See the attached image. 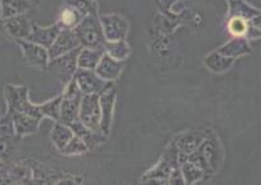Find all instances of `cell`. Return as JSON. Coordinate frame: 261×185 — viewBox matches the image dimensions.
Here are the masks:
<instances>
[{"mask_svg": "<svg viewBox=\"0 0 261 185\" xmlns=\"http://www.w3.org/2000/svg\"><path fill=\"white\" fill-rule=\"evenodd\" d=\"M74 32L82 47L104 51L107 40L104 37L100 18H98L96 14L85 15L82 22L74 28Z\"/></svg>", "mask_w": 261, "mask_h": 185, "instance_id": "obj_1", "label": "cell"}, {"mask_svg": "<svg viewBox=\"0 0 261 185\" xmlns=\"http://www.w3.org/2000/svg\"><path fill=\"white\" fill-rule=\"evenodd\" d=\"M84 94L82 93L80 88L77 87L76 80L72 77L65 89L62 95L61 103H60V121L62 123L70 126L74 122L79 121L80 103Z\"/></svg>", "mask_w": 261, "mask_h": 185, "instance_id": "obj_2", "label": "cell"}, {"mask_svg": "<svg viewBox=\"0 0 261 185\" xmlns=\"http://www.w3.org/2000/svg\"><path fill=\"white\" fill-rule=\"evenodd\" d=\"M82 48L83 47L80 46L72 51L67 52V54L49 60L48 65H47V70L49 71V74L54 75L62 84H69V82L74 77L75 72L79 67L77 66V57H79Z\"/></svg>", "mask_w": 261, "mask_h": 185, "instance_id": "obj_3", "label": "cell"}, {"mask_svg": "<svg viewBox=\"0 0 261 185\" xmlns=\"http://www.w3.org/2000/svg\"><path fill=\"white\" fill-rule=\"evenodd\" d=\"M79 121L89 129L101 134V112L99 104V94H84L80 103Z\"/></svg>", "mask_w": 261, "mask_h": 185, "instance_id": "obj_4", "label": "cell"}, {"mask_svg": "<svg viewBox=\"0 0 261 185\" xmlns=\"http://www.w3.org/2000/svg\"><path fill=\"white\" fill-rule=\"evenodd\" d=\"M179 165V151L175 143L170 146V147L166 150V152L164 153L163 158L160 160V163L152 169V170L148 171L145 176H143L142 181L151 180V179H155V180H165L169 184V176L173 173L175 168H177Z\"/></svg>", "mask_w": 261, "mask_h": 185, "instance_id": "obj_5", "label": "cell"}, {"mask_svg": "<svg viewBox=\"0 0 261 185\" xmlns=\"http://www.w3.org/2000/svg\"><path fill=\"white\" fill-rule=\"evenodd\" d=\"M117 92L113 84H109L106 89L99 94V104H100V112H101V121H100V128L101 134L104 136H108L111 134L112 121H113V111L114 105H116Z\"/></svg>", "mask_w": 261, "mask_h": 185, "instance_id": "obj_6", "label": "cell"}, {"mask_svg": "<svg viewBox=\"0 0 261 185\" xmlns=\"http://www.w3.org/2000/svg\"><path fill=\"white\" fill-rule=\"evenodd\" d=\"M74 79L76 80L77 87L80 88L83 94H100L112 83L99 77L95 70L82 69V67H77Z\"/></svg>", "mask_w": 261, "mask_h": 185, "instance_id": "obj_7", "label": "cell"}, {"mask_svg": "<svg viewBox=\"0 0 261 185\" xmlns=\"http://www.w3.org/2000/svg\"><path fill=\"white\" fill-rule=\"evenodd\" d=\"M101 28L107 41L126 40L128 35V23L118 14H108L100 17Z\"/></svg>", "mask_w": 261, "mask_h": 185, "instance_id": "obj_8", "label": "cell"}, {"mask_svg": "<svg viewBox=\"0 0 261 185\" xmlns=\"http://www.w3.org/2000/svg\"><path fill=\"white\" fill-rule=\"evenodd\" d=\"M17 42L19 43L20 48H22L23 57H24L25 62L30 66L47 69V65L49 62L48 49L44 48L43 46L38 45V43L31 42V41L27 40H19Z\"/></svg>", "mask_w": 261, "mask_h": 185, "instance_id": "obj_9", "label": "cell"}, {"mask_svg": "<svg viewBox=\"0 0 261 185\" xmlns=\"http://www.w3.org/2000/svg\"><path fill=\"white\" fill-rule=\"evenodd\" d=\"M77 47H80V42L77 40L76 35H75L74 30L62 28L60 31L59 36L56 37V40H55V42L48 48L49 60L67 54V52L72 51V49L77 48Z\"/></svg>", "mask_w": 261, "mask_h": 185, "instance_id": "obj_10", "label": "cell"}, {"mask_svg": "<svg viewBox=\"0 0 261 185\" xmlns=\"http://www.w3.org/2000/svg\"><path fill=\"white\" fill-rule=\"evenodd\" d=\"M61 30L62 25L60 23H56V24L51 25V27H40L36 23H32V30H31L27 41L38 43V45L43 46L44 48L48 49L52 46V43L55 42V40H56Z\"/></svg>", "mask_w": 261, "mask_h": 185, "instance_id": "obj_11", "label": "cell"}, {"mask_svg": "<svg viewBox=\"0 0 261 185\" xmlns=\"http://www.w3.org/2000/svg\"><path fill=\"white\" fill-rule=\"evenodd\" d=\"M10 114H12L13 123H14L15 134L19 139L37 132L41 121H42V119L37 118L30 113H24V112H14V113Z\"/></svg>", "mask_w": 261, "mask_h": 185, "instance_id": "obj_12", "label": "cell"}, {"mask_svg": "<svg viewBox=\"0 0 261 185\" xmlns=\"http://www.w3.org/2000/svg\"><path fill=\"white\" fill-rule=\"evenodd\" d=\"M3 20H4V30L7 31L9 37L15 41L27 40L32 30V23L24 15H15V17Z\"/></svg>", "mask_w": 261, "mask_h": 185, "instance_id": "obj_13", "label": "cell"}, {"mask_svg": "<svg viewBox=\"0 0 261 185\" xmlns=\"http://www.w3.org/2000/svg\"><path fill=\"white\" fill-rule=\"evenodd\" d=\"M122 71V61L113 59L107 52H104L99 61L98 66L95 67V72L99 77L106 82H114L119 77Z\"/></svg>", "mask_w": 261, "mask_h": 185, "instance_id": "obj_14", "label": "cell"}, {"mask_svg": "<svg viewBox=\"0 0 261 185\" xmlns=\"http://www.w3.org/2000/svg\"><path fill=\"white\" fill-rule=\"evenodd\" d=\"M203 140H204V135L199 132H190V134L182 135L176 140L175 145L179 151V165L199 147Z\"/></svg>", "mask_w": 261, "mask_h": 185, "instance_id": "obj_15", "label": "cell"}, {"mask_svg": "<svg viewBox=\"0 0 261 185\" xmlns=\"http://www.w3.org/2000/svg\"><path fill=\"white\" fill-rule=\"evenodd\" d=\"M70 128L74 131V135L79 136L80 139L87 143L89 150L93 147H95L96 145H100L101 142H104L106 137H104L103 134H96V132L89 129L87 126L82 123L80 121L74 122V123L70 124Z\"/></svg>", "mask_w": 261, "mask_h": 185, "instance_id": "obj_16", "label": "cell"}, {"mask_svg": "<svg viewBox=\"0 0 261 185\" xmlns=\"http://www.w3.org/2000/svg\"><path fill=\"white\" fill-rule=\"evenodd\" d=\"M217 52H219L221 55H223V56L236 59V57L250 54L251 49H250V45L249 42H247L246 38L234 37L233 40L228 41L226 45L222 46Z\"/></svg>", "mask_w": 261, "mask_h": 185, "instance_id": "obj_17", "label": "cell"}, {"mask_svg": "<svg viewBox=\"0 0 261 185\" xmlns=\"http://www.w3.org/2000/svg\"><path fill=\"white\" fill-rule=\"evenodd\" d=\"M72 137H74V131L70 128V126L62 123V122H56L54 124V128L51 131V140L57 150H64L65 146L70 142Z\"/></svg>", "mask_w": 261, "mask_h": 185, "instance_id": "obj_18", "label": "cell"}, {"mask_svg": "<svg viewBox=\"0 0 261 185\" xmlns=\"http://www.w3.org/2000/svg\"><path fill=\"white\" fill-rule=\"evenodd\" d=\"M0 4H2L3 19L24 14L31 8L30 0H0Z\"/></svg>", "mask_w": 261, "mask_h": 185, "instance_id": "obj_19", "label": "cell"}, {"mask_svg": "<svg viewBox=\"0 0 261 185\" xmlns=\"http://www.w3.org/2000/svg\"><path fill=\"white\" fill-rule=\"evenodd\" d=\"M103 54V49H94L83 47V48L80 49L79 57H77V66L82 67V69L95 70V67L98 66Z\"/></svg>", "mask_w": 261, "mask_h": 185, "instance_id": "obj_20", "label": "cell"}, {"mask_svg": "<svg viewBox=\"0 0 261 185\" xmlns=\"http://www.w3.org/2000/svg\"><path fill=\"white\" fill-rule=\"evenodd\" d=\"M12 184H33V174L30 165L14 164L8 169Z\"/></svg>", "mask_w": 261, "mask_h": 185, "instance_id": "obj_21", "label": "cell"}, {"mask_svg": "<svg viewBox=\"0 0 261 185\" xmlns=\"http://www.w3.org/2000/svg\"><path fill=\"white\" fill-rule=\"evenodd\" d=\"M205 66L215 72H224L228 71L233 66V59L221 55L219 52H213L208 55L204 59Z\"/></svg>", "mask_w": 261, "mask_h": 185, "instance_id": "obj_22", "label": "cell"}, {"mask_svg": "<svg viewBox=\"0 0 261 185\" xmlns=\"http://www.w3.org/2000/svg\"><path fill=\"white\" fill-rule=\"evenodd\" d=\"M104 52L118 61H123L129 56L130 48L127 45L126 40L122 41H107L104 45Z\"/></svg>", "mask_w": 261, "mask_h": 185, "instance_id": "obj_23", "label": "cell"}, {"mask_svg": "<svg viewBox=\"0 0 261 185\" xmlns=\"http://www.w3.org/2000/svg\"><path fill=\"white\" fill-rule=\"evenodd\" d=\"M229 3V15L228 17H242L245 19H251L254 15L259 14L261 10L254 9L247 5L244 0H228Z\"/></svg>", "mask_w": 261, "mask_h": 185, "instance_id": "obj_24", "label": "cell"}, {"mask_svg": "<svg viewBox=\"0 0 261 185\" xmlns=\"http://www.w3.org/2000/svg\"><path fill=\"white\" fill-rule=\"evenodd\" d=\"M180 169H181L182 176H184L185 184H192L195 181L202 180L204 176V170L200 169L197 164H194L190 160H185L180 164Z\"/></svg>", "mask_w": 261, "mask_h": 185, "instance_id": "obj_25", "label": "cell"}, {"mask_svg": "<svg viewBox=\"0 0 261 185\" xmlns=\"http://www.w3.org/2000/svg\"><path fill=\"white\" fill-rule=\"evenodd\" d=\"M84 17L85 15H83L79 10L71 7H65V9L61 12V15H60V24L62 25V28L74 30Z\"/></svg>", "mask_w": 261, "mask_h": 185, "instance_id": "obj_26", "label": "cell"}, {"mask_svg": "<svg viewBox=\"0 0 261 185\" xmlns=\"http://www.w3.org/2000/svg\"><path fill=\"white\" fill-rule=\"evenodd\" d=\"M249 30V20L242 17L228 18V31L234 37H245Z\"/></svg>", "mask_w": 261, "mask_h": 185, "instance_id": "obj_27", "label": "cell"}, {"mask_svg": "<svg viewBox=\"0 0 261 185\" xmlns=\"http://www.w3.org/2000/svg\"><path fill=\"white\" fill-rule=\"evenodd\" d=\"M65 5L79 10L83 15L96 14L95 0H65Z\"/></svg>", "mask_w": 261, "mask_h": 185, "instance_id": "obj_28", "label": "cell"}, {"mask_svg": "<svg viewBox=\"0 0 261 185\" xmlns=\"http://www.w3.org/2000/svg\"><path fill=\"white\" fill-rule=\"evenodd\" d=\"M89 150L87 143L84 142L79 136L74 135L70 142L65 146L64 150L61 151L64 155H82V153H85Z\"/></svg>", "mask_w": 261, "mask_h": 185, "instance_id": "obj_29", "label": "cell"}, {"mask_svg": "<svg viewBox=\"0 0 261 185\" xmlns=\"http://www.w3.org/2000/svg\"><path fill=\"white\" fill-rule=\"evenodd\" d=\"M169 184H185L184 176H182L180 166L175 168L173 173L170 174V176H169Z\"/></svg>", "mask_w": 261, "mask_h": 185, "instance_id": "obj_30", "label": "cell"}, {"mask_svg": "<svg viewBox=\"0 0 261 185\" xmlns=\"http://www.w3.org/2000/svg\"><path fill=\"white\" fill-rule=\"evenodd\" d=\"M249 23L252 25V27L256 28L257 31H260L261 32V12L259 13V14L254 15L251 19H249Z\"/></svg>", "mask_w": 261, "mask_h": 185, "instance_id": "obj_31", "label": "cell"}, {"mask_svg": "<svg viewBox=\"0 0 261 185\" xmlns=\"http://www.w3.org/2000/svg\"><path fill=\"white\" fill-rule=\"evenodd\" d=\"M0 184H12L8 170H5L4 168L0 169Z\"/></svg>", "mask_w": 261, "mask_h": 185, "instance_id": "obj_32", "label": "cell"}, {"mask_svg": "<svg viewBox=\"0 0 261 185\" xmlns=\"http://www.w3.org/2000/svg\"><path fill=\"white\" fill-rule=\"evenodd\" d=\"M160 2H161V4H163L165 8H170V5L173 4L175 0H160Z\"/></svg>", "mask_w": 261, "mask_h": 185, "instance_id": "obj_33", "label": "cell"}, {"mask_svg": "<svg viewBox=\"0 0 261 185\" xmlns=\"http://www.w3.org/2000/svg\"><path fill=\"white\" fill-rule=\"evenodd\" d=\"M4 161H3V158L2 157H0V169H2V168H4Z\"/></svg>", "mask_w": 261, "mask_h": 185, "instance_id": "obj_34", "label": "cell"}, {"mask_svg": "<svg viewBox=\"0 0 261 185\" xmlns=\"http://www.w3.org/2000/svg\"><path fill=\"white\" fill-rule=\"evenodd\" d=\"M3 20V15H2V4H0V22Z\"/></svg>", "mask_w": 261, "mask_h": 185, "instance_id": "obj_35", "label": "cell"}, {"mask_svg": "<svg viewBox=\"0 0 261 185\" xmlns=\"http://www.w3.org/2000/svg\"><path fill=\"white\" fill-rule=\"evenodd\" d=\"M4 114H5V112H2V109H0V118H2V117L4 116Z\"/></svg>", "mask_w": 261, "mask_h": 185, "instance_id": "obj_36", "label": "cell"}, {"mask_svg": "<svg viewBox=\"0 0 261 185\" xmlns=\"http://www.w3.org/2000/svg\"><path fill=\"white\" fill-rule=\"evenodd\" d=\"M30 2H31V0H30Z\"/></svg>", "mask_w": 261, "mask_h": 185, "instance_id": "obj_37", "label": "cell"}]
</instances>
